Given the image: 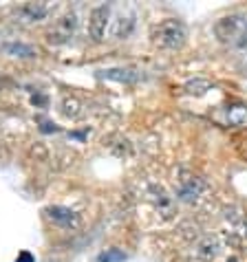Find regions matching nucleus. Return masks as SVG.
<instances>
[{"label": "nucleus", "mask_w": 247, "mask_h": 262, "mask_svg": "<svg viewBox=\"0 0 247 262\" xmlns=\"http://www.w3.org/2000/svg\"><path fill=\"white\" fill-rule=\"evenodd\" d=\"M214 33L223 45L241 49L247 45V13H230L214 25Z\"/></svg>", "instance_id": "f257e3e1"}, {"label": "nucleus", "mask_w": 247, "mask_h": 262, "mask_svg": "<svg viewBox=\"0 0 247 262\" xmlns=\"http://www.w3.org/2000/svg\"><path fill=\"white\" fill-rule=\"evenodd\" d=\"M186 27L183 23H179V20L174 18H168L163 20V23L155 25L152 29V42L159 47V49H166V51H177L186 45Z\"/></svg>", "instance_id": "f03ea898"}, {"label": "nucleus", "mask_w": 247, "mask_h": 262, "mask_svg": "<svg viewBox=\"0 0 247 262\" xmlns=\"http://www.w3.org/2000/svg\"><path fill=\"white\" fill-rule=\"evenodd\" d=\"M205 190H208L205 181H203L199 174L186 170V167H181V170L177 172V177H174V194H177V199L181 203L201 201Z\"/></svg>", "instance_id": "7ed1b4c3"}, {"label": "nucleus", "mask_w": 247, "mask_h": 262, "mask_svg": "<svg viewBox=\"0 0 247 262\" xmlns=\"http://www.w3.org/2000/svg\"><path fill=\"white\" fill-rule=\"evenodd\" d=\"M75 29H77V16L75 13H64L62 18L55 20L53 29L47 33V40L49 45H67V42L75 35Z\"/></svg>", "instance_id": "20e7f679"}, {"label": "nucleus", "mask_w": 247, "mask_h": 262, "mask_svg": "<svg viewBox=\"0 0 247 262\" xmlns=\"http://www.w3.org/2000/svg\"><path fill=\"white\" fill-rule=\"evenodd\" d=\"M108 18H111V7L106 5H99L91 11V18H89V35L93 42H99L104 40L106 35V27H108Z\"/></svg>", "instance_id": "39448f33"}, {"label": "nucleus", "mask_w": 247, "mask_h": 262, "mask_svg": "<svg viewBox=\"0 0 247 262\" xmlns=\"http://www.w3.org/2000/svg\"><path fill=\"white\" fill-rule=\"evenodd\" d=\"M146 196H148V201L152 203V207L159 212V216L172 218V214H174V201H172V196H168V192H166L161 185H150V190L146 192Z\"/></svg>", "instance_id": "423d86ee"}, {"label": "nucleus", "mask_w": 247, "mask_h": 262, "mask_svg": "<svg viewBox=\"0 0 247 262\" xmlns=\"http://www.w3.org/2000/svg\"><path fill=\"white\" fill-rule=\"evenodd\" d=\"M47 216L53 221L57 227H64V229H75L79 227V216L69 207H62V205H53L47 209Z\"/></svg>", "instance_id": "0eeeda50"}, {"label": "nucleus", "mask_w": 247, "mask_h": 262, "mask_svg": "<svg viewBox=\"0 0 247 262\" xmlns=\"http://www.w3.org/2000/svg\"><path fill=\"white\" fill-rule=\"evenodd\" d=\"M135 25H137L135 13H117L111 25V35L115 40H126L135 31Z\"/></svg>", "instance_id": "6e6552de"}, {"label": "nucleus", "mask_w": 247, "mask_h": 262, "mask_svg": "<svg viewBox=\"0 0 247 262\" xmlns=\"http://www.w3.org/2000/svg\"><path fill=\"white\" fill-rule=\"evenodd\" d=\"M51 13V7L45 3H27L18 9V16L25 20V23H40Z\"/></svg>", "instance_id": "1a4fd4ad"}, {"label": "nucleus", "mask_w": 247, "mask_h": 262, "mask_svg": "<svg viewBox=\"0 0 247 262\" xmlns=\"http://www.w3.org/2000/svg\"><path fill=\"white\" fill-rule=\"evenodd\" d=\"M219 251H221V245L214 236H203L197 243V247H194L197 258L203 260V262H212L216 256H219Z\"/></svg>", "instance_id": "9d476101"}, {"label": "nucleus", "mask_w": 247, "mask_h": 262, "mask_svg": "<svg viewBox=\"0 0 247 262\" xmlns=\"http://www.w3.org/2000/svg\"><path fill=\"white\" fill-rule=\"evenodd\" d=\"M225 221H228V227L230 236H236V238H245L247 236V218L243 212H238V209H228V214H225Z\"/></svg>", "instance_id": "9b49d317"}, {"label": "nucleus", "mask_w": 247, "mask_h": 262, "mask_svg": "<svg viewBox=\"0 0 247 262\" xmlns=\"http://www.w3.org/2000/svg\"><path fill=\"white\" fill-rule=\"evenodd\" d=\"M101 75L106 79H113V82H121V84H133L139 79V73L133 69H106L101 71Z\"/></svg>", "instance_id": "f8f14e48"}, {"label": "nucleus", "mask_w": 247, "mask_h": 262, "mask_svg": "<svg viewBox=\"0 0 247 262\" xmlns=\"http://www.w3.org/2000/svg\"><path fill=\"white\" fill-rule=\"evenodd\" d=\"M228 121L234 128H245L247 126V106L245 104H234L228 108Z\"/></svg>", "instance_id": "ddd939ff"}, {"label": "nucleus", "mask_w": 247, "mask_h": 262, "mask_svg": "<svg viewBox=\"0 0 247 262\" xmlns=\"http://www.w3.org/2000/svg\"><path fill=\"white\" fill-rule=\"evenodd\" d=\"M5 51L9 55H16V57H35V53H38L31 45H25V42H7Z\"/></svg>", "instance_id": "4468645a"}, {"label": "nucleus", "mask_w": 247, "mask_h": 262, "mask_svg": "<svg viewBox=\"0 0 247 262\" xmlns=\"http://www.w3.org/2000/svg\"><path fill=\"white\" fill-rule=\"evenodd\" d=\"M186 93L188 95H194V97H201V95H205V93L212 89V84L208 82V79H203V77H197V79H190L186 86Z\"/></svg>", "instance_id": "2eb2a0df"}, {"label": "nucleus", "mask_w": 247, "mask_h": 262, "mask_svg": "<svg viewBox=\"0 0 247 262\" xmlns=\"http://www.w3.org/2000/svg\"><path fill=\"white\" fill-rule=\"evenodd\" d=\"M79 108H82V106H79V101H77L75 97H69V95H67V97L62 99V113L67 115V117H71V119L79 117V113H82Z\"/></svg>", "instance_id": "dca6fc26"}, {"label": "nucleus", "mask_w": 247, "mask_h": 262, "mask_svg": "<svg viewBox=\"0 0 247 262\" xmlns=\"http://www.w3.org/2000/svg\"><path fill=\"white\" fill-rule=\"evenodd\" d=\"M123 260H126V256H123V251H119V249H106L97 258V262H123Z\"/></svg>", "instance_id": "f3484780"}, {"label": "nucleus", "mask_w": 247, "mask_h": 262, "mask_svg": "<svg viewBox=\"0 0 247 262\" xmlns=\"http://www.w3.org/2000/svg\"><path fill=\"white\" fill-rule=\"evenodd\" d=\"M225 262H238V260H234V258H230V260H225Z\"/></svg>", "instance_id": "a211bd4d"}]
</instances>
